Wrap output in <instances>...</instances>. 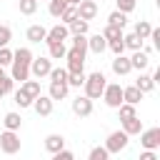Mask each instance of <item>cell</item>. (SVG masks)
<instances>
[{
  "instance_id": "obj_36",
  "label": "cell",
  "mask_w": 160,
  "mask_h": 160,
  "mask_svg": "<svg viewBox=\"0 0 160 160\" xmlns=\"http://www.w3.org/2000/svg\"><path fill=\"white\" fill-rule=\"evenodd\" d=\"M82 82H85V72H68V85L82 88Z\"/></svg>"
},
{
  "instance_id": "obj_38",
  "label": "cell",
  "mask_w": 160,
  "mask_h": 160,
  "mask_svg": "<svg viewBox=\"0 0 160 160\" xmlns=\"http://www.w3.org/2000/svg\"><path fill=\"white\" fill-rule=\"evenodd\" d=\"M38 10V0H20V12L22 15H32Z\"/></svg>"
},
{
  "instance_id": "obj_41",
  "label": "cell",
  "mask_w": 160,
  "mask_h": 160,
  "mask_svg": "<svg viewBox=\"0 0 160 160\" xmlns=\"http://www.w3.org/2000/svg\"><path fill=\"white\" fill-rule=\"evenodd\" d=\"M108 48L115 52V55H122L125 52V45H122V38H118V40H108Z\"/></svg>"
},
{
  "instance_id": "obj_29",
  "label": "cell",
  "mask_w": 160,
  "mask_h": 160,
  "mask_svg": "<svg viewBox=\"0 0 160 160\" xmlns=\"http://www.w3.org/2000/svg\"><path fill=\"white\" fill-rule=\"evenodd\" d=\"M125 22H128V15H125V12H120V10H115V12H110V15H108V25L125 28Z\"/></svg>"
},
{
  "instance_id": "obj_25",
  "label": "cell",
  "mask_w": 160,
  "mask_h": 160,
  "mask_svg": "<svg viewBox=\"0 0 160 160\" xmlns=\"http://www.w3.org/2000/svg\"><path fill=\"white\" fill-rule=\"evenodd\" d=\"M88 28H90V22H88V20H80V18H75V20L68 25L70 35H85V32H88Z\"/></svg>"
},
{
  "instance_id": "obj_9",
  "label": "cell",
  "mask_w": 160,
  "mask_h": 160,
  "mask_svg": "<svg viewBox=\"0 0 160 160\" xmlns=\"http://www.w3.org/2000/svg\"><path fill=\"white\" fill-rule=\"evenodd\" d=\"M70 38V30H68V25H62V22H58V25H52L50 30H48V35H45V42L50 45V42H65Z\"/></svg>"
},
{
  "instance_id": "obj_3",
  "label": "cell",
  "mask_w": 160,
  "mask_h": 160,
  "mask_svg": "<svg viewBox=\"0 0 160 160\" xmlns=\"http://www.w3.org/2000/svg\"><path fill=\"white\" fill-rule=\"evenodd\" d=\"M128 142H130V135L128 132H122V130H115V132H110L108 135V140H105V150L112 155V152H120V150H125L128 148Z\"/></svg>"
},
{
  "instance_id": "obj_34",
  "label": "cell",
  "mask_w": 160,
  "mask_h": 160,
  "mask_svg": "<svg viewBox=\"0 0 160 160\" xmlns=\"http://www.w3.org/2000/svg\"><path fill=\"white\" fill-rule=\"evenodd\" d=\"M50 82H68V70L65 68H52L50 70Z\"/></svg>"
},
{
  "instance_id": "obj_15",
  "label": "cell",
  "mask_w": 160,
  "mask_h": 160,
  "mask_svg": "<svg viewBox=\"0 0 160 160\" xmlns=\"http://www.w3.org/2000/svg\"><path fill=\"white\" fill-rule=\"evenodd\" d=\"M130 70H132L130 58H125V55H115V60H112V72H115V75H128Z\"/></svg>"
},
{
  "instance_id": "obj_32",
  "label": "cell",
  "mask_w": 160,
  "mask_h": 160,
  "mask_svg": "<svg viewBox=\"0 0 160 160\" xmlns=\"http://www.w3.org/2000/svg\"><path fill=\"white\" fill-rule=\"evenodd\" d=\"M12 102H15L18 108H30V105H32V100H30L22 90H12Z\"/></svg>"
},
{
  "instance_id": "obj_2",
  "label": "cell",
  "mask_w": 160,
  "mask_h": 160,
  "mask_svg": "<svg viewBox=\"0 0 160 160\" xmlns=\"http://www.w3.org/2000/svg\"><path fill=\"white\" fill-rule=\"evenodd\" d=\"M105 85H108V78H105L100 70H95V72L85 75V82H82V88H85V95H88L90 100H98V98H102V90H105Z\"/></svg>"
},
{
  "instance_id": "obj_40",
  "label": "cell",
  "mask_w": 160,
  "mask_h": 160,
  "mask_svg": "<svg viewBox=\"0 0 160 160\" xmlns=\"http://www.w3.org/2000/svg\"><path fill=\"white\" fill-rule=\"evenodd\" d=\"M72 48L88 52V38H85V35H72Z\"/></svg>"
},
{
  "instance_id": "obj_12",
  "label": "cell",
  "mask_w": 160,
  "mask_h": 160,
  "mask_svg": "<svg viewBox=\"0 0 160 160\" xmlns=\"http://www.w3.org/2000/svg\"><path fill=\"white\" fill-rule=\"evenodd\" d=\"M52 105H55V100H50V95H42V92H40V95L32 100V108H35V112H38V115H42V118L52 112Z\"/></svg>"
},
{
  "instance_id": "obj_18",
  "label": "cell",
  "mask_w": 160,
  "mask_h": 160,
  "mask_svg": "<svg viewBox=\"0 0 160 160\" xmlns=\"http://www.w3.org/2000/svg\"><path fill=\"white\" fill-rule=\"evenodd\" d=\"M142 95L145 92H140L135 85H128V88H122V102H130V105H138L140 100H142Z\"/></svg>"
},
{
  "instance_id": "obj_21",
  "label": "cell",
  "mask_w": 160,
  "mask_h": 160,
  "mask_svg": "<svg viewBox=\"0 0 160 160\" xmlns=\"http://www.w3.org/2000/svg\"><path fill=\"white\" fill-rule=\"evenodd\" d=\"M140 130H142V120H140L138 115L122 120V132H128V135H140Z\"/></svg>"
},
{
  "instance_id": "obj_37",
  "label": "cell",
  "mask_w": 160,
  "mask_h": 160,
  "mask_svg": "<svg viewBox=\"0 0 160 160\" xmlns=\"http://www.w3.org/2000/svg\"><path fill=\"white\" fill-rule=\"evenodd\" d=\"M12 90H15V80H12L10 75H5V78L0 80V92H2V95H10Z\"/></svg>"
},
{
  "instance_id": "obj_23",
  "label": "cell",
  "mask_w": 160,
  "mask_h": 160,
  "mask_svg": "<svg viewBox=\"0 0 160 160\" xmlns=\"http://www.w3.org/2000/svg\"><path fill=\"white\" fill-rule=\"evenodd\" d=\"M2 125H5V130H20V125H22V118H20V112H5V118H2Z\"/></svg>"
},
{
  "instance_id": "obj_30",
  "label": "cell",
  "mask_w": 160,
  "mask_h": 160,
  "mask_svg": "<svg viewBox=\"0 0 160 160\" xmlns=\"http://www.w3.org/2000/svg\"><path fill=\"white\" fill-rule=\"evenodd\" d=\"M75 18H78V5H68V8L60 12V20H62V25H70Z\"/></svg>"
},
{
  "instance_id": "obj_48",
  "label": "cell",
  "mask_w": 160,
  "mask_h": 160,
  "mask_svg": "<svg viewBox=\"0 0 160 160\" xmlns=\"http://www.w3.org/2000/svg\"><path fill=\"white\" fill-rule=\"evenodd\" d=\"M78 2H82V0H70V5H78Z\"/></svg>"
},
{
  "instance_id": "obj_28",
  "label": "cell",
  "mask_w": 160,
  "mask_h": 160,
  "mask_svg": "<svg viewBox=\"0 0 160 160\" xmlns=\"http://www.w3.org/2000/svg\"><path fill=\"white\" fill-rule=\"evenodd\" d=\"M68 5H70V0H50V5H48V12H50L52 18H60V12H62Z\"/></svg>"
},
{
  "instance_id": "obj_10",
  "label": "cell",
  "mask_w": 160,
  "mask_h": 160,
  "mask_svg": "<svg viewBox=\"0 0 160 160\" xmlns=\"http://www.w3.org/2000/svg\"><path fill=\"white\" fill-rule=\"evenodd\" d=\"M72 112H75L78 118H88V115L92 112V100H90L88 95H78V98L72 100Z\"/></svg>"
},
{
  "instance_id": "obj_16",
  "label": "cell",
  "mask_w": 160,
  "mask_h": 160,
  "mask_svg": "<svg viewBox=\"0 0 160 160\" xmlns=\"http://www.w3.org/2000/svg\"><path fill=\"white\" fill-rule=\"evenodd\" d=\"M148 62H150V58H148L145 50H132V55H130V65H132L135 70H145Z\"/></svg>"
},
{
  "instance_id": "obj_8",
  "label": "cell",
  "mask_w": 160,
  "mask_h": 160,
  "mask_svg": "<svg viewBox=\"0 0 160 160\" xmlns=\"http://www.w3.org/2000/svg\"><path fill=\"white\" fill-rule=\"evenodd\" d=\"M140 145H142L145 150H158V148H160V128L140 130Z\"/></svg>"
},
{
  "instance_id": "obj_33",
  "label": "cell",
  "mask_w": 160,
  "mask_h": 160,
  "mask_svg": "<svg viewBox=\"0 0 160 160\" xmlns=\"http://www.w3.org/2000/svg\"><path fill=\"white\" fill-rule=\"evenodd\" d=\"M88 160H110V152H108V150H105L102 145H95V148L90 150Z\"/></svg>"
},
{
  "instance_id": "obj_19",
  "label": "cell",
  "mask_w": 160,
  "mask_h": 160,
  "mask_svg": "<svg viewBox=\"0 0 160 160\" xmlns=\"http://www.w3.org/2000/svg\"><path fill=\"white\" fill-rule=\"evenodd\" d=\"M62 148H65V138H62V135L52 132V135L45 138V150H48V152H58V150H62Z\"/></svg>"
},
{
  "instance_id": "obj_17",
  "label": "cell",
  "mask_w": 160,
  "mask_h": 160,
  "mask_svg": "<svg viewBox=\"0 0 160 160\" xmlns=\"http://www.w3.org/2000/svg\"><path fill=\"white\" fill-rule=\"evenodd\" d=\"M68 82H50V90H48V95H50V100H65L68 98Z\"/></svg>"
},
{
  "instance_id": "obj_11",
  "label": "cell",
  "mask_w": 160,
  "mask_h": 160,
  "mask_svg": "<svg viewBox=\"0 0 160 160\" xmlns=\"http://www.w3.org/2000/svg\"><path fill=\"white\" fill-rule=\"evenodd\" d=\"M95 15H98V2L95 0H82V2H78V18L80 20H95Z\"/></svg>"
},
{
  "instance_id": "obj_35",
  "label": "cell",
  "mask_w": 160,
  "mask_h": 160,
  "mask_svg": "<svg viewBox=\"0 0 160 160\" xmlns=\"http://www.w3.org/2000/svg\"><path fill=\"white\" fill-rule=\"evenodd\" d=\"M118 112H120V120H128V118H135L138 112H135V105H130V102H122L120 108H118Z\"/></svg>"
},
{
  "instance_id": "obj_43",
  "label": "cell",
  "mask_w": 160,
  "mask_h": 160,
  "mask_svg": "<svg viewBox=\"0 0 160 160\" xmlns=\"http://www.w3.org/2000/svg\"><path fill=\"white\" fill-rule=\"evenodd\" d=\"M115 2H118V10H120V12H125V15L135 10V0H115Z\"/></svg>"
},
{
  "instance_id": "obj_39",
  "label": "cell",
  "mask_w": 160,
  "mask_h": 160,
  "mask_svg": "<svg viewBox=\"0 0 160 160\" xmlns=\"http://www.w3.org/2000/svg\"><path fill=\"white\" fill-rule=\"evenodd\" d=\"M10 40H12V30L8 25H0V48H8Z\"/></svg>"
},
{
  "instance_id": "obj_7",
  "label": "cell",
  "mask_w": 160,
  "mask_h": 160,
  "mask_svg": "<svg viewBox=\"0 0 160 160\" xmlns=\"http://www.w3.org/2000/svg\"><path fill=\"white\" fill-rule=\"evenodd\" d=\"M50 70H52V62H50V58H32V62H30V75H35L38 80H42V78H48L50 75Z\"/></svg>"
},
{
  "instance_id": "obj_31",
  "label": "cell",
  "mask_w": 160,
  "mask_h": 160,
  "mask_svg": "<svg viewBox=\"0 0 160 160\" xmlns=\"http://www.w3.org/2000/svg\"><path fill=\"white\" fill-rule=\"evenodd\" d=\"M105 40H118V38H122L125 32H122V28H115V25H105V30L100 32Z\"/></svg>"
},
{
  "instance_id": "obj_44",
  "label": "cell",
  "mask_w": 160,
  "mask_h": 160,
  "mask_svg": "<svg viewBox=\"0 0 160 160\" xmlns=\"http://www.w3.org/2000/svg\"><path fill=\"white\" fill-rule=\"evenodd\" d=\"M52 160H75V155L70 152V150H58V152H52Z\"/></svg>"
},
{
  "instance_id": "obj_1",
  "label": "cell",
  "mask_w": 160,
  "mask_h": 160,
  "mask_svg": "<svg viewBox=\"0 0 160 160\" xmlns=\"http://www.w3.org/2000/svg\"><path fill=\"white\" fill-rule=\"evenodd\" d=\"M32 52H30V48H18L15 52H12V72H10V78L15 80V82H25L28 78H30V62H32Z\"/></svg>"
},
{
  "instance_id": "obj_24",
  "label": "cell",
  "mask_w": 160,
  "mask_h": 160,
  "mask_svg": "<svg viewBox=\"0 0 160 160\" xmlns=\"http://www.w3.org/2000/svg\"><path fill=\"white\" fill-rule=\"evenodd\" d=\"M142 42H145V40H140L135 32L122 35V45H125V50H142Z\"/></svg>"
},
{
  "instance_id": "obj_5",
  "label": "cell",
  "mask_w": 160,
  "mask_h": 160,
  "mask_svg": "<svg viewBox=\"0 0 160 160\" xmlns=\"http://www.w3.org/2000/svg\"><path fill=\"white\" fill-rule=\"evenodd\" d=\"M102 100L108 108H120L122 105V88L120 82H108L105 90H102Z\"/></svg>"
},
{
  "instance_id": "obj_13",
  "label": "cell",
  "mask_w": 160,
  "mask_h": 160,
  "mask_svg": "<svg viewBox=\"0 0 160 160\" xmlns=\"http://www.w3.org/2000/svg\"><path fill=\"white\" fill-rule=\"evenodd\" d=\"M88 50L95 52V55H100V52L108 50V40H105L100 32H98V35H90V38H88Z\"/></svg>"
},
{
  "instance_id": "obj_46",
  "label": "cell",
  "mask_w": 160,
  "mask_h": 160,
  "mask_svg": "<svg viewBox=\"0 0 160 160\" xmlns=\"http://www.w3.org/2000/svg\"><path fill=\"white\" fill-rule=\"evenodd\" d=\"M140 160H158V155H155V150H145V152H140Z\"/></svg>"
},
{
  "instance_id": "obj_20",
  "label": "cell",
  "mask_w": 160,
  "mask_h": 160,
  "mask_svg": "<svg viewBox=\"0 0 160 160\" xmlns=\"http://www.w3.org/2000/svg\"><path fill=\"white\" fill-rule=\"evenodd\" d=\"M20 90H22L30 100H35V98L40 95V80H30V78H28L25 82H20Z\"/></svg>"
},
{
  "instance_id": "obj_49",
  "label": "cell",
  "mask_w": 160,
  "mask_h": 160,
  "mask_svg": "<svg viewBox=\"0 0 160 160\" xmlns=\"http://www.w3.org/2000/svg\"><path fill=\"white\" fill-rule=\"evenodd\" d=\"M0 98H2V92H0Z\"/></svg>"
},
{
  "instance_id": "obj_4",
  "label": "cell",
  "mask_w": 160,
  "mask_h": 160,
  "mask_svg": "<svg viewBox=\"0 0 160 160\" xmlns=\"http://www.w3.org/2000/svg\"><path fill=\"white\" fill-rule=\"evenodd\" d=\"M0 150H2L5 155H15V152H20V135H18L15 130H5V132H0Z\"/></svg>"
},
{
  "instance_id": "obj_22",
  "label": "cell",
  "mask_w": 160,
  "mask_h": 160,
  "mask_svg": "<svg viewBox=\"0 0 160 160\" xmlns=\"http://www.w3.org/2000/svg\"><path fill=\"white\" fill-rule=\"evenodd\" d=\"M135 88H138L140 92H150V90L155 88V80H152V75H148V72H140V75H138V80H135Z\"/></svg>"
},
{
  "instance_id": "obj_27",
  "label": "cell",
  "mask_w": 160,
  "mask_h": 160,
  "mask_svg": "<svg viewBox=\"0 0 160 160\" xmlns=\"http://www.w3.org/2000/svg\"><path fill=\"white\" fill-rule=\"evenodd\" d=\"M150 30H152V25H150L148 20H138V22H135V30H132V32H135V35H138L140 40H148V38H150Z\"/></svg>"
},
{
  "instance_id": "obj_42",
  "label": "cell",
  "mask_w": 160,
  "mask_h": 160,
  "mask_svg": "<svg viewBox=\"0 0 160 160\" xmlns=\"http://www.w3.org/2000/svg\"><path fill=\"white\" fill-rule=\"evenodd\" d=\"M10 62H12V50L10 48H0V68H5Z\"/></svg>"
},
{
  "instance_id": "obj_14",
  "label": "cell",
  "mask_w": 160,
  "mask_h": 160,
  "mask_svg": "<svg viewBox=\"0 0 160 160\" xmlns=\"http://www.w3.org/2000/svg\"><path fill=\"white\" fill-rule=\"evenodd\" d=\"M45 35H48V28H42V25H30L25 30V38L30 42H45Z\"/></svg>"
},
{
  "instance_id": "obj_26",
  "label": "cell",
  "mask_w": 160,
  "mask_h": 160,
  "mask_svg": "<svg viewBox=\"0 0 160 160\" xmlns=\"http://www.w3.org/2000/svg\"><path fill=\"white\" fill-rule=\"evenodd\" d=\"M48 58H52V60H62L65 58V52H68V48H65V42H50L48 45Z\"/></svg>"
},
{
  "instance_id": "obj_6",
  "label": "cell",
  "mask_w": 160,
  "mask_h": 160,
  "mask_svg": "<svg viewBox=\"0 0 160 160\" xmlns=\"http://www.w3.org/2000/svg\"><path fill=\"white\" fill-rule=\"evenodd\" d=\"M65 58H68V72H85V52L82 50H75V48H70L68 52H65Z\"/></svg>"
},
{
  "instance_id": "obj_45",
  "label": "cell",
  "mask_w": 160,
  "mask_h": 160,
  "mask_svg": "<svg viewBox=\"0 0 160 160\" xmlns=\"http://www.w3.org/2000/svg\"><path fill=\"white\" fill-rule=\"evenodd\" d=\"M150 40H152V48H155V50H160V30H158V28H152V30H150Z\"/></svg>"
},
{
  "instance_id": "obj_47",
  "label": "cell",
  "mask_w": 160,
  "mask_h": 160,
  "mask_svg": "<svg viewBox=\"0 0 160 160\" xmlns=\"http://www.w3.org/2000/svg\"><path fill=\"white\" fill-rule=\"evenodd\" d=\"M2 78H5V70H2V68H0V80H2Z\"/></svg>"
}]
</instances>
